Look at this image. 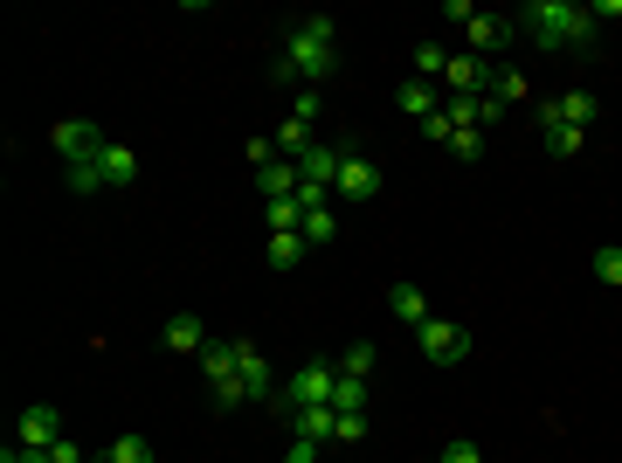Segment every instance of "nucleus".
<instances>
[{
	"mask_svg": "<svg viewBox=\"0 0 622 463\" xmlns=\"http://www.w3.org/2000/svg\"><path fill=\"white\" fill-rule=\"evenodd\" d=\"M339 69V22L332 14H305L291 28V42L277 49V83L284 90H326V77Z\"/></svg>",
	"mask_w": 622,
	"mask_h": 463,
	"instance_id": "obj_1",
	"label": "nucleus"
},
{
	"mask_svg": "<svg viewBox=\"0 0 622 463\" xmlns=\"http://www.w3.org/2000/svg\"><path fill=\"white\" fill-rule=\"evenodd\" d=\"M512 28L525 35V42H540V49H581V42H595V14L581 8V0H525V8L512 14Z\"/></svg>",
	"mask_w": 622,
	"mask_h": 463,
	"instance_id": "obj_2",
	"label": "nucleus"
},
{
	"mask_svg": "<svg viewBox=\"0 0 622 463\" xmlns=\"http://www.w3.org/2000/svg\"><path fill=\"white\" fill-rule=\"evenodd\" d=\"M332 381H339V360H305V366H291L284 374V387L270 395V415L277 422H291L297 409H332Z\"/></svg>",
	"mask_w": 622,
	"mask_h": 463,
	"instance_id": "obj_3",
	"label": "nucleus"
},
{
	"mask_svg": "<svg viewBox=\"0 0 622 463\" xmlns=\"http://www.w3.org/2000/svg\"><path fill=\"white\" fill-rule=\"evenodd\" d=\"M49 145H55V159L63 166H90L111 145L104 125H90V118H63V125H49Z\"/></svg>",
	"mask_w": 622,
	"mask_h": 463,
	"instance_id": "obj_4",
	"label": "nucleus"
},
{
	"mask_svg": "<svg viewBox=\"0 0 622 463\" xmlns=\"http://www.w3.org/2000/svg\"><path fill=\"white\" fill-rule=\"evenodd\" d=\"M415 346H422L429 366H457V360H470V332H464L457 319H429L422 332H415Z\"/></svg>",
	"mask_w": 622,
	"mask_h": 463,
	"instance_id": "obj_5",
	"label": "nucleus"
},
{
	"mask_svg": "<svg viewBox=\"0 0 622 463\" xmlns=\"http://www.w3.org/2000/svg\"><path fill=\"white\" fill-rule=\"evenodd\" d=\"M346 208H360V201H373L381 194V166H373L360 145H346V159H339V188H332Z\"/></svg>",
	"mask_w": 622,
	"mask_h": 463,
	"instance_id": "obj_6",
	"label": "nucleus"
},
{
	"mask_svg": "<svg viewBox=\"0 0 622 463\" xmlns=\"http://www.w3.org/2000/svg\"><path fill=\"white\" fill-rule=\"evenodd\" d=\"M595 118H601V98H595V90H560V98L540 104V125H574V132H588Z\"/></svg>",
	"mask_w": 622,
	"mask_h": 463,
	"instance_id": "obj_7",
	"label": "nucleus"
},
{
	"mask_svg": "<svg viewBox=\"0 0 622 463\" xmlns=\"http://www.w3.org/2000/svg\"><path fill=\"white\" fill-rule=\"evenodd\" d=\"M443 90H449V98H484V90H492V63L470 55V49H457V55H449V69H443Z\"/></svg>",
	"mask_w": 622,
	"mask_h": 463,
	"instance_id": "obj_8",
	"label": "nucleus"
},
{
	"mask_svg": "<svg viewBox=\"0 0 622 463\" xmlns=\"http://www.w3.org/2000/svg\"><path fill=\"white\" fill-rule=\"evenodd\" d=\"M339 159H346V145H332V139H318L305 159H297V173H305V188L312 194H332L339 188ZM339 201V194H332Z\"/></svg>",
	"mask_w": 622,
	"mask_h": 463,
	"instance_id": "obj_9",
	"label": "nucleus"
},
{
	"mask_svg": "<svg viewBox=\"0 0 622 463\" xmlns=\"http://www.w3.org/2000/svg\"><path fill=\"white\" fill-rule=\"evenodd\" d=\"M236 353H242V360H236V374H242V395H250V401H263V409H270V395H277V387H284V381L270 374V360H263V353H256L250 339H236Z\"/></svg>",
	"mask_w": 622,
	"mask_h": 463,
	"instance_id": "obj_10",
	"label": "nucleus"
},
{
	"mask_svg": "<svg viewBox=\"0 0 622 463\" xmlns=\"http://www.w3.org/2000/svg\"><path fill=\"white\" fill-rule=\"evenodd\" d=\"M69 429H63V409H49V401H35V409H22V436L14 442H28V450H55Z\"/></svg>",
	"mask_w": 622,
	"mask_h": 463,
	"instance_id": "obj_11",
	"label": "nucleus"
},
{
	"mask_svg": "<svg viewBox=\"0 0 622 463\" xmlns=\"http://www.w3.org/2000/svg\"><path fill=\"white\" fill-rule=\"evenodd\" d=\"M512 14H492V8H478V22H470L464 28V42H470V55H484V63H492V49H505V42H512Z\"/></svg>",
	"mask_w": 622,
	"mask_h": 463,
	"instance_id": "obj_12",
	"label": "nucleus"
},
{
	"mask_svg": "<svg viewBox=\"0 0 622 463\" xmlns=\"http://www.w3.org/2000/svg\"><path fill=\"white\" fill-rule=\"evenodd\" d=\"M160 346L166 353H207V325L194 319V311H174V319L160 325Z\"/></svg>",
	"mask_w": 622,
	"mask_h": 463,
	"instance_id": "obj_13",
	"label": "nucleus"
},
{
	"mask_svg": "<svg viewBox=\"0 0 622 463\" xmlns=\"http://www.w3.org/2000/svg\"><path fill=\"white\" fill-rule=\"evenodd\" d=\"M98 180H104V188H131V180H139V153L111 139L104 153H98Z\"/></svg>",
	"mask_w": 622,
	"mask_h": 463,
	"instance_id": "obj_14",
	"label": "nucleus"
},
{
	"mask_svg": "<svg viewBox=\"0 0 622 463\" xmlns=\"http://www.w3.org/2000/svg\"><path fill=\"white\" fill-rule=\"evenodd\" d=\"M388 311H394V319H402L408 332H422L429 319H436V311H429V298H422L415 284H394V291H388Z\"/></svg>",
	"mask_w": 622,
	"mask_h": 463,
	"instance_id": "obj_15",
	"label": "nucleus"
},
{
	"mask_svg": "<svg viewBox=\"0 0 622 463\" xmlns=\"http://www.w3.org/2000/svg\"><path fill=\"white\" fill-rule=\"evenodd\" d=\"M256 188H263V201H291L297 188H305V173H297L291 159H270V166L256 173Z\"/></svg>",
	"mask_w": 622,
	"mask_h": 463,
	"instance_id": "obj_16",
	"label": "nucleus"
},
{
	"mask_svg": "<svg viewBox=\"0 0 622 463\" xmlns=\"http://www.w3.org/2000/svg\"><path fill=\"white\" fill-rule=\"evenodd\" d=\"M394 104H402V118H415V125H422V118H436V111H443V90L415 77V83H402V98H394Z\"/></svg>",
	"mask_w": 622,
	"mask_h": 463,
	"instance_id": "obj_17",
	"label": "nucleus"
},
{
	"mask_svg": "<svg viewBox=\"0 0 622 463\" xmlns=\"http://www.w3.org/2000/svg\"><path fill=\"white\" fill-rule=\"evenodd\" d=\"M332 429H339V409H297V415H291V436L318 442V450L332 442Z\"/></svg>",
	"mask_w": 622,
	"mask_h": 463,
	"instance_id": "obj_18",
	"label": "nucleus"
},
{
	"mask_svg": "<svg viewBox=\"0 0 622 463\" xmlns=\"http://www.w3.org/2000/svg\"><path fill=\"white\" fill-rule=\"evenodd\" d=\"M270 139H277V159H291V166H297V159H305V153H312V145H318V139H312V125H305V118H284V125H277V132H270Z\"/></svg>",
	"mask_w": 622,
	"mask_h": 463,
	"instance_id": "obj_19",
	"label": "nucleus"
},
{
	"mask_svg": "<svg viewBox=\"0 0 622 463\" xmlns=\"http://www.w3.org/2000/svg\"><path fill=\"white\" fill-rule=\"evenodd\" d=\"M236 339H207V353H201V374H207V387L215 381H236Z\"/></svg>",
	"mask_w": 622,
	"mask_h": 463,
	"instance_id": "obj_20",
	"label": "nucleus"
},
{
	"mask_svg": "<svg viewBox=\"0 0 622 463\" xmlns=\"http://www.w3.org/2000/svg\"><path fill=\"white\" fill-rule=\"evenodd\" d=\"M367 395H373V387H367L360 374H339V381H332V409H339V415H367Z\"/></svg>",
	"mask_w": 622,
	"mask_h": 463,
	"instance_id": "obj_21",
	"label": "nucleus"
},
{
	"mask_svg": "<svg viewBox=\"0 0 622 463\" xmlns=\"http://www.w3.org/2000/svg\"><path fill=\"white\" fill-rule=\"evenodd\" d=\"M305 249H312L305 235H270V249H263V256H270V270H277V276H284V270L305 263Z\"/></svg>",
	"mask_w": 622,
	"mask_h": 463,
	"instance_id": "obj_22",
	"label": "nucleus"
},
{
	"mask_svg": "<svg viewBox=\"0 0 622 463\" xmlns=\"http://www.w3.org/2000/svg\"><path fill=\"white\" fill-rule=\"evenodd\" d=\"M484 98H498L505 111H512V104L525 98V77H519V69H512V63H492V90H484Z\"/></svg>",
	"mask_w": 622,
	"mask_h": 463,
	"instance_id": "obj_23",
	"label": "nucleus"
},
{
	"mask_svg": "<svg viewBox=\"0 0 622 463\" xmlns=\"http://www.w3.org/2000/svg\"><path fill=\"white\" fill-rule=\"evenodd\" d=\"M540 132H546V153L554 159H574L581 145H588V132H574V125H540Z\"/></svg>",
	"mask_w": 622,
	"mask_h": 463,
	"instance_id": "obj_24",
	"label": "nucleus"
},
{
	"mask_svg": "<svg viewBox=\"0 0 622 463\" xmlns=\"http://www.w3.org/2000/svg\"><path fill=\"white\" fill-rule=\"evenodd\" d=\"M443 69H449V49L443 42H415V77H422V83L436 77L443 83Z\"/></svg>",
	"mask_w": 622,
	"mask_h": 463,
	"instance_id": "obj_25",
	"label": "nucleus"
},
{
	"mask_svg": "<svg viewBox=\"0 0 622 463\" xmlns=\"http://www.w3.org/2000/svg\"><path fill=\"white\" fill-rule=\"evenodd\" d=\"M449 153H457V166H478L484 159V132L478 125H457V132H449Z\"/></svg>",
	"mask_w": 622,
	"mask_h": 463,
	"instance_id": "obj_26",
	"label": "nucleus"
},
{
	"mask_svg": "<svg viewBox=\"0 0 622 463\" xmlns=\"http://www.w3.org/2000/svg\"><path fill=\"white\" fill-rule=\"evenodd\" d=\"M305 243H339V208H312L305 215Z\"/></svg>",
	"mask_w": 622,
	"mask_h": 463,
	"instance_id": "obj_27",
	"label": "nucleus"
},
{
	"mask_svg": "<svg viewBox=\"0 0 622 463\" xmlns=\"http://www.w3.org/2000/svg\"><path fill=\"white\" fill-rule=\"evenodd\" d=\"M373 360H381V346H346V360H339V374H360V381H373Z\"/></svg>",
	"mask_w": 622,
	"mask_h": 463,
	"instance_id": "obj_28",
	"label": "nucleus"
},
{
	"mask_svg": "<svg viewBox=\"0 0 622 463\" xmlns=\"http://www.w3.org/2000/svg\"><path fill=\"white\" fill-rule=\"evenodd\" d=\"M111 463H160V456H153V442H145V436H118V442H111Z\"/></svg>",
	"mask_w": 622,
	"mask_h": 463,
	"instance_id": "obj_29",
	"label": "nucleus"
},
{
	"mask_svg": "<svg viewBox=\"0 0 622 463\" xmlns=\"http://www.w3.org/2000/svg\"><path fill=\"white\" fill-rule=\"evenodd\" d=\"M595 276L622 291V249H615V243H601V249H595Z\"/></svg>",
	"mask_w": 622,
	"mask_h": 463,
	"instance_id": "obj_30",
	"label": "nucleus"
},
{
	"mask_svg": "<svg viewBox=\"0 0 622 463\" xmlns=\"http://www.w3.org/2000/svg\"><path fill=\"white\" fill-rule=\"evenodd\" d=\"M63 173H69V194H104V180H98V159H90V166H63Z\"/></svg>",
	"mask_w": 622,
	"mask_h": 463,
	"instance_id": "obj_31",
	"label": "nucleus"
},
{
	"mask_svg": "<svg viewBox=\"0 0 622 463\" xmlns=\"http://www.w3.org/2000/svg\"><path fill=\"white\" fill-rule=\"evenodd\" d=\"M207 395H215V409H250V395H242V374H236V381H215Z\"/></svg>",
	"mask_w": 622,
	"mask_h": 463,
	"instance_id": "obj_32",
	"label": "nucleus"
},
{
	"mask_svg": "<svg viewBox=\"0 0 622 463\" xmlns=\"http://www.w3.org/2000/svg\"><path fill=\"white\" fill-rule=\"evenodd\" d=\"M318 111H326V98H318V90H291V118L318 125Z\"/></svg>",
	"mask_w": 622,
	"mask_h": 463,
	"instance_id": "obj_33",
	"label": "nucleus"
},
{
	"mask_svg": "<svg viewBox=\"0 0 622 463\" xmlns=\"http://www.w3.org/2000/svg\"><path fill=\"white\" fill-rule=\"evenodd\" d=\"M436 463H484V450H478L470 436H457V442H443V456H436Z\"/></svg>",
	"mask_w": 622,
	"mask_h": 463,
	"instance_id": "obj_34",
	"label": "nucleus"
},
{
	"mask_svg": "<svg viewBox=\"0 0 622 463\" xmlns=\"http://www.w3.org/2000/svg\"><path fill=\"white\" fill-rule=\"evenodd\" d=\"M332 442H367V415H339V429Z\"/></svg>",
	"mask_w": 622,
	"mask_h": 463,
	"instance_id": "obj_35",
	"label": "nucleus"
},
{
	"mask_svg": "<svg viewBox=\"0 0 622 463\" xmlns=\"http://www.w3.org/2000/svg\"><path fill=\"white\" fill-rule=\"evenodd\" d=\"M449 132H457V125H449V111H436V118H422V139H436V145H449Z\"/></svg>",
	"mask_w": 622,
	"mask_h": 463,
	"instance_id": "obj_36",
	"label": "nucleus"
},
{
	"mask_svg": "<svg viewBox=\"0 0 622 463\" xmlns=\"http://www.w3.org/2000/svg\"><path fill=\"white\" fill-rule=\"evenodd\" d=\"M0 463H49V450H28V442H8V450H0Z\"/></svg>",
	"mask_w": 622,
	"mask_h": 463,
	"instance_id": "obj_37",
	"label": "nucleus"
},
{
	"mask_svg": "<svg viewBox=\"0 0 622 463\" xmlns=\"http://www.w3.org/2000/svg\"><path fill=\"white\" fill-rule=\"evenodd\" d=\"M84 456H90V450H84V442H69V436H63V442L49 450V463H84Z\"/></svg>",
	"mask_w": 622,
	"mask_h": 463,
	"instance_id": "obj_38",
	"label": "nucleus"
},
{
	"mask_svg": "<svg viewBox=\"0 0 622 463\" xmlns=\"http://www.w3.org/2000/svg\"><path fill=\"white\" fill-rule=\"evenodd\" d=\"M443 22H464L470 28V22H478V8H470V0H443Z\"/></svg>",
	"mask_w": 622,
	"mask_h": 463,
	"instance_id": "obj_39",
	"label": "nucleus"
},
{
	"mask_svg": "<svg viewBox=\"0 0 622 463\" xmlns=\"http://www.w3.org/2000/svg\"><path fill=\"white\" fill-rule=\"evenodd\" d=\"M505 118V104L498 98H478V132H484V125H498Z\"/></svg>",
	"mask_w": 622,
	"mask_h": 463,
	"instance_id": "obj_40",
	"label": "nucleus"
},
{
	"mask_svg": "<svg viewBox=\"0 0 622 463\" xmlns=\"http://www.w3.org/2000/svg\"><path fill=\"white\" fill-rule=\"evenodd\" d=\"M284 463H318V442H305V436H291V456Z\"/></svg>",
	"mask_w": 622,
	"mask_h": 463,
	"instance_id": "obj_41",
	"label": "nucleus"
},
{
	"mask_svg": "<svg viewBox=\"0 0 622 463\" xmlns=\"http://www.w3.org/2000/svg\"><path fill=\"white\" fill-rule=\"evenodd\" d=\"M588 14H595V22H622V0H595Z\"/></svg>",
	"mask_w": 622,
	"mask_h": 463,
	"instance_id": "obj_42",
	"label": "nucleus"
},
{
	"mask_svg": "<svg viewBox=\"0 0 622 463\" xmlns=\"http://www.w3.org/2000/svg\"><path fill=\"white\" fill-rule=\"evenodd\" d=\"M84 463H111V450H104V456H84Z\"/></svg>",
	"mask_w": 622,
	"mask_h": 463,
	"instance_id": "obj_43",
	"label": "nucleus"
},
{
	"mask_svg": "<svg viewBox=\"0 0 622 463\" xmlns=\"http://www.w3.org/2000/svg\"><path fill=\"white\" fill-rule=\"evenodd\" d=\"M429 463H436V456H429Z\"/></svg>",
	"mask_w": 622,
	"mask_h": 463,
	"instance_id": "obj_44",
	"label": "nucleus"
}]
</instances>
